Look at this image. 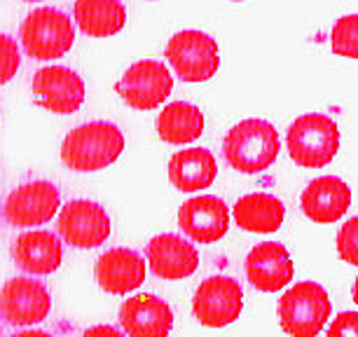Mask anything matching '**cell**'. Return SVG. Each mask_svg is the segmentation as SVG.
Here are the masks:
<instances>
[{
  "label": "cell",
  "instance_id": "cell-22",
  "mask_svg": "<svg viewBox=\"0 0 358 337\" xmlns=\"http://www.w3.org/2000/svg\"><path fill=\"white\" fill-rule=\"evenodd\" d=\"M283 204L274 194L267 192H253L241 197L234 204V220L241 230L246 232H258L269 234L276 232L283 225Z\"/></svg>",
  "mask_w": 358,
  "mask_h": 337
},
{
  "label": "cell",
  "instance_id": "cell-8",
  "mask_svg": "<svg viewBox=\"0 0 358 337\" xmlns=\"http://www.w3.org/2000/svg\"><path fill=\"white\" fill-rule=\"evenodd\" d=\"M59 206H62V194L57 185L47 180H31L8 194L3 204V218L12 227L26 230V227L50 222L57 215Z\"/></svg>",
  "mask_w": 358,
  "mask_h": 337
},
{
  "label": "cell",
  "instance_id": "cell-7",
  "mask_svg": "<svg viewBox=\"0 0 358 337\" xmlns=\"http://www.w3.org/2000/svg\"><path fill=\"white\" fill-rule=\"evenodd\" d=\"M115 89L127 106L136 108V110H155L173 92V78L164 64L155 62V59H143L127 69Z\"/></svg>",
  "mask_w": 358,
  "mask_h": 337
},
{
  "label": "cell",
  "instance_id": "cell-9",
  "mask_svg": "<svg viewBox=\"0 0 358 337\" xmlns=\"http://www.w3.org/2000/svg\"><path fill=\"white\" fill-rule=\"evenodd\" d=\"M52 298L33 276H15L0 288V316L10 326H33L47 319Z\"/></svg>",
  "mask_w": 358,
  "mask_h": 337
},
{
  "label": "cell",
  "instance_id": "cell-6",
  "mask_svg": "<svg viewBox=\"0 0 358 337\" xmlns=\"http://www.w3.org/2000/svg\"><path fill=\"white\" fill-rule=\"evenodd\" d=\"M164 54L183 83H206L220 69L218 43L201 31L176 33Z\"/></svg>",
  "mask_w": 358,
  "mask_h": 337
},
{
  "label": "cell",
  "instance_id": "cell-14",
  "mask_svg": "<svg viewBox=\"0 0 358 337\" xmlns=\"http://www.w3.org/2000/svg\"><path fill=\"white\" fill-rule=\"evenodd\" d=\"M120 326L129 337H166L173 328V312L157 295H134L120 307Z\"/></svg>",
  "mask_w": 358,
  "mask_h": 337
},
{
  "label": "cell",
  "instance_id": "cell-17",
  "mask_svg": "<svg viewBox=\"0 0 358 337\" xmlns=\"http://www.w3.org/2000/svg\"><path fill=\"white\" fill-rule=\"evenodd\" d=\"M302 213L319 225H330L340 220L351 206V190L342 178L321 176L312 180L300 197Z\"/></svg>",
  "mask_w": 358,
  "mask_h": 337
},
{
  "label": "cell",
  "instance_id": "cell-13",
  "mask_svg": "<svg viewBox=\"0 0 358 337\" xmlns=\"http://www.w3.org/2000/svg\"><path fill=\"white\" fill-rule=\"evenodd\" d=\"M178 227L197 244H215L227 234L229 211L225 201L213 194L187 199L178 211Z\"/></svg>",
  "mask_w": 358,
  "mask_h": 337
},
{
  "label": "cell",
  "instance_id": "cell-1",
  "mask_svg": "<svg viewBox=\"0 0 358 337\" xmlns=\"http://www.w3.org/2000/svg\"><path fill=\"white\" fill-rule=\"evenodd\" d=\"M279 134L267 120L248 117L227 131L222 155L225 162L239 173H260L279 157Z\"/></svg>",
  "mask_w": 358,
  "mask_h": 337
},
{
  "label": "cell",
  "instance_id": "cell-16",
  "mask_svg": "<svg viewBox=\"0 0 358 337\" xmlns=\"http://www.w3.org/2000/svg\"><path fill=\"white\" fill-rule=\"evenodd\" d=\"M10 253L15 265L31 276L52 274L64 260L62 239L47 230H31L19 234L10 248Z\"/></svg>",
  "mask_w": 358,
  "mask_h": 337
},
{
  "label": "cell",
  "instance_id": "cell-5",
  "mask_svg": "<svg viewBox=\"0 0 358 337\" xmlns=\"http://www.w3.org/2000/svg\"><path fill=\"white\" fill-rule=\"evenodd\" d=\"M330 319V298L314 281L295 284L279 300L281 328L290 337H316Z\"/></svg>",
  "mask_w": 358,
  "mask_h": 337
},
{
  "label": "cell",
  "instance_id": "cell-27",
  "mask_svg": "<svg viewBox=\"0 0 358 337\" xmlns=\"http://www.w3.org/2000/svg\"><path fill=\"white\" fill-rule=\"evenodd\" d=\"M326 337H358V312H342L333 319Z\"/></svg>",
  "mask_w": 358,
  "mask_h": 337
},
{
  "label": "cell",
  "instance_id": "cell-25",
  "mask_svg": "<svg viewBox=\"0 0 358 337\" xmlns=\"http://www.w3.org/2000/svg\"><path fill=\"white\" fill-rule=\"evenodd\" d=\"M22 66V54L15 38L0 33V85H8Z\"/></svg>",
  "mask_w": 358,
  "mask_h": 337
},
{
  "label": "cell",
  "instance_id": "cell-20",
  "mask_svg": "<svg viewBox=\"0 0 358 337\" xmlns=\"http://www.w3.org/2000/svg\"><path fill=\"white\" fill-rule=\"evenodd\" d=\"M215 176H218V164L204 148H187L169 159V180L180 192H197L211 187Z\"/></svg>",
  "mask_w": 358,
  "mask_h": 337
},
{
  "label": "cell",
  "instance_id": "cell-21",
  "mask_svg": "<svg viewBox=\"0 0 358 337\" xmlns=\"http://www.w3.org/2000/svg\"><path fill=\"white\" fill-rule=\"evenodd\" d=\"M73 17L90 38H110L124 29L127 8L122 0H76Z\"/></svg>",
  "mask_w": 358,
  "mask_h": 337
},
{
  "label": "cell",
  "instance_id": "cell-18",
  "mask_svg": "<svg viewBox=\"0 0 358 337\" xmlns=\"http://www.w3.org/2000/svg\"><path fill=\"white\" fill-rule=\"evenodd\" d=\"M148 262L159 279L178 281L197 272L199 253L178 234H159L148 244Z\"/></svg>",
  "mask_w": 358,
  "mask_h": 337
},
{
  "label": "cell",
  "instance_id": "cell-24",
  "mask_svg": "<svg viewBox=\"0 0 358 337\" xmlns=\"http://www.w3.org/2000/svg\"><path fill=\"white\" fill-rule=\"evenodd\" d=\"M330 45H333L337 57L358 62V15L337 19L333 26V36H330Z\"/></svg>",
  "mask_w": 358,
  "mask_h": 337
},
{
  "label": "cell",
  "instance_id": "cell-29",
  "mask_svg": "<svg viewBox=\"0 0 358 337\" xmlns=\"http://www.w3.org/2000/svg\"><path fill=\"white\" fill-rule=\"evenodd\" d=\"M12 337H52V335L45 333V330H22V333H17Z\"/></svg>",
  "mask_w": 358,
  "mask_h": 337
},
{
  "label": "cell",
  "instance_id": "cell-32",
  "mask_svg": "<svg viewBox=\"0 0 358 337\" xmlns=\"http://www.w3.org/2000/svg\"><path fill=\"white\" fill-rule=\"evenodd\" d=\"M229 3H244V0H229Z\"/></svg>",
  "mask_w": 358,
  "mask_h": 337
},
{
  "label": "cell",
  "instance_id": "cell-11",
  "mask_svg": "<svg viewBox=\"0 0 358 337\" xmlns=\"http://www.w3.org/2000/svg\"><path fill=\"white\" fill-rule=\"evenodd\" d=\"M57 227L66 244L76 248H96L110 237L108 211L90 199H78L66 204L59 213Z\"/></svg>",
  "mask_w": 358,
  "mask_h": 337
},
{
  "label": "cell",
  "instance_id": "cell-31",
  "mask_svg": "<svg viewBox=\"0 0 358 337\" xmlns=\"http://www.w3.org/2000/svg\"><path fill=\"white\" fill-rule=\"evenodd\" d=\"M22 3H40V0H22Z\"/></svg>",
  "mask_w": 358,
  "mask_h": 337
},
{
  "label": "cell",
  "instance_id": "cell-10",
  "mask_svg": "<svg viewBox=\"0 0 358 337\" xmlns=\"http://www.w3.org/2000/svg\"><path fill=\"white\" fill-rule=\"evenodd\" d=\"M194 316L206 328H225L239 319L244 309L241 286L229 276H211L201 281L192 300Z\"/></svg>",
  "mask_w": 358,
  "mask_h": 337
},
{
  "label": "cell",
  "instance_id": "cell-19",
  "mask_svg": "<svg viewBox=\"0 0 358 337\" xmlns=\"http://www.w3.org/2000/svg\"><path fill=\"white\" fill-rule=\"evenodd\" d=\"M96 281L106 293L127 295L145 281V262L131 248H110L96 262Z\"/></svg>",
  "mask_w": 358,
  "mask_h": 337
},
{
  "label": "cell",
  "instance_id": "cell-33",
  "mask_svg": "<svg viewBox=\"0 0 358 337\" xmlns=\"http://www.w3.org/2000/svg\"><path fill=\"white\" fill-rule=\"evenodd\" d=\"M150 3H155V0H150Z\"/></svg>",
  "mask_w": 358,
  "mask_h": 337
},
{
  "label": "cell",
  "instance_id": "cell-4",
  "mask_svg": "<svg viewBox=\"0 0 358 337\" xmlns=\"http://www.w3.org/2000/svg\"><path fill=\"white\" fill-rule=\"evenodd\" d=\"M19 40L31 59L52 62L71 52L76 43V29L69 15L57 8H38L24 19Z\"/></svg>",
  "mask_w": 358,
  "mask_h": 337
},
{
  "label": "cell",
  "instance_id": "cell-26",
  "mask_svg": "<svg viewBox=\"0 0 358 337\" xmlns=\"http://www.w3.org/2000/svg\"><path fill=\"white\" fill-rule=\"evenodd\" d=\"M337 253L344 262L358 267V215L344 222L337 232Z\"/></svg>",
  "mask_w": 358,
  "mask_h": 337
},
{
  "label": "cell",
  "instance_id": "cell-15",
  "mask_svg": "<svg viewBox=\"0 0 358 337\" xmlns=\"http://www.w3.org/2000/svg\"><path fill=\"white\" fill-rule=\"evenodd\" d=\"M295 267L288 251L276 241H265L251 248L246 258V276L262 293H276L293 281Z\"/></svg>",
  "mask_w": 358,
  "mask_h": 337
},
{
  "label": "cell",
  "instance_id": "cell-30",
  "mask_svg": "<svg viewBox=\"0 0 358 337\" xmlns=\"http://www.w3.org/2000/svg\"><path fill=\"white\" fill-rule=\"evenodd\" d=\"M351 295H354V302L358 305V279H356V284H354V291H351Z\"/></svg>",
  "mask_w": 358,
  "mask_h": 337
},
{
  "label": "cell",
  "instance_id": "cell-28",
  "mask_svg": "<svg viewBox=\"0 0 358 337\" xmlns=\"http://www.w3.org/2000/svg\"><path fill=\"white\" fill-rule=\"evenodd\" d=\"M83 337H124V333L113 326H94L90 330H85Z\"/></svg>",
  "mask_w": 358,
  "mask_h": 337
},
{
  "label": "cell",
  "instance_id": "cell-12",
  "mask_svg": "<svg viewBox=\"0 0 358 337\" xmlns=\"http://www.w3.org/2000/svg\"><path fill=\"white\" fill-rule=\"evenodd\" d=\"M33 96L57 115H71L85 101V83L76 71L64 66H47L33 76Z\"/></svg>",
  "mask_w": 358,
  "mask_h": 337
},
{
  "label": "cell",
  "instance_id": "cell-23",
  "mask_svg": "<svg viewBox=\"0 0 358 337\" xmlns=\"http://www.w3.org/2000/svg\"><path fill=\"white\" fill-rule=\"evenodd\" d=\"M204 131V115L197 106L176 101L164 106V110L157 115V134L164 143L185 145L197 141Z\"/></svg>",
  "mask_w": 358,
  "mask_h": 337
},
{
  "label": "cell",
  "instance_id": "cell-2",
  "mask_svg": "<svg viewBox=\"0 0 358 337\" xmlns=\"http://www.w3.org/2000/svg\"><path fill=\"white\" fill-rule=\"evenodd\" d=\"M124 150V136L110 122L76 127L62 143V159L73 171H99L110 166Z\"/></svg>",
  "mask_w": 358,
  "mask_h": 337
},
{
  "label": "cell",
  "instance_id": "cell-3",
  "mask_svg": "<svg viewBox=\"0 0 358 337\" xmlns=\"http://www.w3.org/2000/svg\"><path fill=\"white\" fill-rule=\"evenodd\" d=\"M288 155L297 166L321 168L340 150V129L328 115L309 113L297 117L288 129Z\"/></svg>",
  "mask_w": 358,
  "mask_h": 337
}]
</instances>
